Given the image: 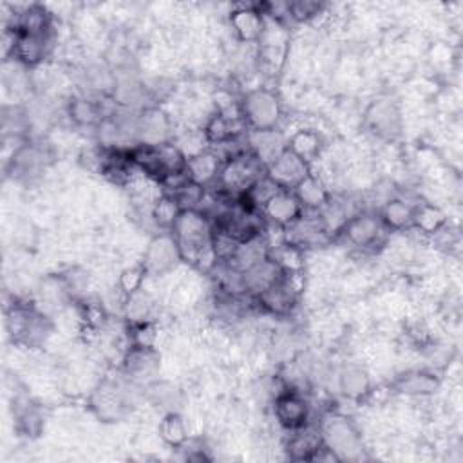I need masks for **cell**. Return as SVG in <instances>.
<instances>
[{
    "instance_id": "4dcf8cb0",
    "label": "cell",
    "mask_w": 463,
    "mask_h": 463,
    "mask_svg": "<svg viewBox=\"0 0 463 463\" xmlns=\"http://www.w3.org/2000/svg\"><path fill=\"white\" fill-rule=\"evenodd\" d=\"M13 420L16 430L24 436H36L43 427L40 407L25 396H16L13 400Z\"/></svg>"
},
{
    "instance_id": "7a4b0ae2",
    "label": "cell",
    "mask_w": 463,
    "mask_h": 463,
    "mask_svg": "<svg viewBox=\"0 0 463 463\" xmlns=\"http://www.w3.org/2000/svg\"><path fill=\"white\" fill-rule=\"evenodd\" d=\"M264 174H266V166L262 165V161L250 148H246L228 157L226 161H222L221 172L210 188H213L212 192L226 199H239Z\"/></svg>"
},
{
    "instance_id": "7c38bea8",
    "label": "cell",
    "mask_w": 463,
    "mask_h": 463,
    "mask_svg": "<svg viewBox=\"0 0 463 463\" xmlns=\"http://www.w3.org/2000/svg\"><path fill=\"white\" fill-rule=\"evenodd\" d=\"M51 31H38V33L11 31L9 49H11L13 60L18 65L25 67V69L40 65L47 58V54L51 51V45H52L51 43L52 42V33Z\"/></svg>"
},
{
    "instance_id": "5bb4252c",
    "label": "cell",
    "mask_w": 463,
    "mask_h": 463,
    "mask_svg": "<svg viewBox=\"0 0 463 463\" xmlns=\"http://www.w3.org/2000/svg\"><path fill=\"white\" fill-rule=\"evenodd\" d=\"M367 130L385 141H392L402 134V114L394 101L382 98L373 101L364 114Z\"/></svg>"
},
{
    "instance_id": "8992f818",
    "label": "cell",
    "mask_w": 463,
    "mask_h": 463,
    "mask_svg": "<svg viewBox=\"0 0 463 463\" xmlns=\"http://www.w3.org/2000/svg\"><path fill=\"white\" fill-rule=\"evenodd\" d=\"M237 105L248 130L253 132L275 130L282 119L280 98L268 87H255L246 90Z\"/></svg>"
},
{
    "instance_id": "484cf974",
    "label": "cell",
    "mask_w": 463,
    "mask_h": 463,
    "mask_svg": "<svg viewBox=\"0 0 463 463\" xmlns=\"http://www.w3.org/2000/svg\"><path fill=\"white\" fill-rule=\"evenodd\" d=\"M268 257H269V242L264 239V233H262L250 241L239 242L237 248L233 250V253L224 260V264H228L232 269L242 273Z\"/></svg>"
},
{
    "instance_id": "52a82bcc",
    "label": "cell",
    "mask_w": 463,
    "mask_h": 463,
    "mask_svg": "<svg viewBox=\"0 0 463 463\" xmlns=\"http://www.w3.org/2000/svg\"><path fill=\"white\" fill-rule=\"evenodd\" d=\"M389 233L391 232L382 222L378 212L358 210L345 221L336 237L344 239L345 244L351 246L353 250L373 253L387 242Z\"/></svg>"
},
{
    "instance_id": "4316f807",
    "label": "cell",
    "mask_w": 463,
    "mask_h": 463,
    "mask_svg": "<svg viewBox=\"0 0 463 463\" xmlns=\"http://www.w3.org/2000/svg\"><path fill=\"white\" fill-rule=\"evenodd\" d=\"M67 114L71 118V121H74L78 127L98 128V125L112 112L105 110L101 99L89 98V96H76L69 101Z\"/></svg>"
},
{
    "instance_id": "1f68e13d",
    "label": "cell",
    "mask_w": 463,
    "mask_h": 463,
    "mask_svg": "<svg viewBox=\"0 0 463 463\" xmlns=\"http://www.w3.org/2000/svg\"><path fill=\"white\" fill-rule=\"evenodd\" d=\"M322 146H324L322 136L315 128H297L286 139V148H289L293 154H297L307 165H311L315 159H318Z\"/></svg>"
},
{
    "instance_id": "7402d4cb",
    "label": "cell",
    "mask_w": 463,
    "mask_h": 463,
    "mask_svg": "<svg viewBox=\"0 0 463 463\" xmlns=\"http://www.w3.org/2000/svg\"><path fill=\"white\" fill-rule=\"evenodd\" d=\"M284 271L277 266V262L273 259H264L259 264L251 266L250 269L241 273L242 279V288L246 297L253 298L259 293L266 291L269 286H273L275 282H279L282 279Z\"/></svg>"
},
{
    "instance_id": "d590c367",
    "label": "cell",
    "mask_w": 463,
    "mask_h": 463,
    "mask_svg": "<svg viewBox=\"0 0 463 463\" xmlns=\"http://www.w3.org/2000/svg\"><path fill=\"white\" fill-rule=\"evenodd\" d=\"M269 259H273L284 273L304 271V250L286 241H282L277 246L269 244Z\"/></svg>"
},
{
    "instance_id": "9c48e42d",
    "label": "cell",
    "mask_w": 463,
    "mask_h": 463,
    "mask_svg": "<svg viewBox=\"0 0 463 463\" xmlns=\"http://www.w3.org/2000/svg\"><path fill=\"white\" fill-rule=\"evenodd\" d=\"M206 141L210 146H221L233 141L242 139L248 134V127L239 112V105L235 107H221L217 109L203 127Z\"/></svg>"
},
{
    "instance_id": "603a6c76",
    "label": "cell",
    "mask_w": 463,
    "mask_h": 463,
    "mask_svg": "<svg viewBox=\"0 0 463 463\" xmlns=\"http://www.w3.org/2000/svg\"><path fill=\"white\" fill-rule=\"evenodd\" d=\"M222 166V159L213 148H206L186 159V175L190 181L197 183L203 188H210Z\"/></svg>"
},
{
    "instance_id": "d4e9b609",
    "label": "cell",
    "mask_w": 463,
    "mask_h": 463,
    "mask_svg": "<svg viewBox=\"0 0 463 463\" xmlns=\"http://www.w3.org/2000/svg\"><path fill=\"white\" fill-rule=\"evenodd\" d=\"M392 387L405 396H430L439 387V378L432 369H411L396 376Z\"/></svg>"
},
{
    "instance_id": "ab89813d",
    "label": "cell",
    "mask_w": 463,
    "mask_h": 463,
    "mask_svg": "<svg viewBox=\"0 0 463 463\" xmlns=\"http://www.w3.org/2000/svg\"><path fill=\"white\" fill-rule=\"evenodd\" d=\"M324 7L326 5L322 2H313V0L288 2V20H291L295 24L311 22V20L318 18V14H322Z\"/></svg>"
},
{
    "instance_id": "44dd1931",
    "label": "cell",
    "mask_w": 463,
    "mask_h": 463,
    "mask_svg": "<svg viewBox=\"0 0 463 463\" xmlns=\"http://www.w3.org/2000/svg\"><path fill=\"white\" fill-rule=\"evenodd\" d=\"M123 374L134 382H145V378L154 376L159 369V353L156 347L128 345L121 358Z\"/></svg>"
},
{
    "instance_id": "d6986e66",
    "label": "cell",
    "mask_w": 463,
    "mask_h": 463,
    "mask_svg": "<svg viewBox=\"0 0 463 463\" xmlns=\"http://www.w3.org/2000/svg\"><path fill=\"white\" fill-rule=\"evenodd\" d=\"M289 436L286 439V454L289 459L295 461H315L318 452L324 449V441H322V434L318 425L313 423H306L298 429L288 430Z\"/></svg>"
},
{
    "instance_id": "4fadbf2b",
    "label": "cell",
    "mask_w": 463,
    "mask_h": 463,
    "mask_svg": "<svg viewBox=\"0 0 463 463\" xmlns=\"http://www.w3.org/2000/svg\"><path fill=\"white\" fill-rule=\"evenodd\" d=\"M47 163V154L40 143L25 139L20 146H16L7 159L5 174L18 183H31L36 179Z\"/></svg>"
},
{
    "instance_id": "3957f363",
    "label": "cell",
    "mask_w": 463,
    "mask_h": 463,
    "mask_svg": "<svg viewBox=\"0 0 463 463\" xmlns=\"http://www.w3.org/2000/svg\"><path fill=\"white\" fill-rule=\"evenodd\" d=\"M136 383L128 376L101 380L89 396V409L101 421H119L136 405Z\"/></svg>"
},
{
    "instance_id": "8fae6325",
    "label": "cell",
    "mask_w": 463,
    "mask_h": 463,
    "mask_svg": "<svg viewBox=\"0 0 463 463\" xmlns=\"http://www.w3.org/2000/svg\"><path fill=\"white\" fill-rule=\"evenodd\" d=\"M273 414L282 429L293 430L309 421L311 405L302 389L284 385L273 398Z\"/></svg>"
},
{
    "instance_id": "d6a6232c",
    "label": "cell",
    "mask_w": 463,
    "mask_h": 463,
    "mask_svg": "<svg viewBox=\"0 0 463 463\" xmlns=\"http://www.w3.org/2000/svg\"><path fill=\"white\" fill-rule=\"evenodd\" d=\"M447 215L430 203H416L412 213V228L427 237H434L441 228H445Z\"/></svg>"
},
{
    "instance_id": "836d02e7",
    "label": "cell",
    "mask_w": 463,
    "mask_h": 463,
    "mask_svg": "<svg viewBox=\"0 0 463 463\" xmlns=\"http://www.w3.org/2000/svg\"><path fill=\"white\" fill-rule=\"evenodd\" d=\"M145 394L148 398V402L161 409L163 412H172V411H179L181 405V391L165 380H154L146 385Z\"/></svg>"
},
{
    "instance_id": "2e32d148",
    "label": "cell",
    "mask_w": 463,
    "mask_h": 463,
    "mask_svg": "<svg viewBox=\"0 0 463 463\" xmlns=\"http://www.w3.org/2000/svg\"><path fill=\"white\" fill-rule=\"evenodd\" d=\"M137 145H165L174 141L170 118L157 107H146L136 114Z\"/></svg>"
},
{
    "instance_id": "f1b7e54d",
    "label": "cell",
    "mask_w": 463,
    "mask_h": 463,
    "mask_svg": "<svg viewBox=\"0 0 463 463\" xmlns=\"http://www.w3.org/2000/svg\"><path fill=\"white\" fill-rule=\"evenodd\" d=\"M246 141H248V148L262 161L264 166H268L286 148V139L277 128L259 130V132L248 130Z\"/></svg>"
},
{
    "instance_id": "74e56055",
    "label": "cell",
    "mask_w": 463,
    "mask_h": 463,
    "mask_svg": "<svg viewBox=\"0 0 463 463\" xmlns=\"http://www.w3.org/2000/svg\"><path fill=\"white\" fill-rule=\"evenodd\" d=\"M183 210L179 208V204L166 194H161L156 203L152 204V222L156 228H159V232H170L172 226L175 224L179 213Z\"/></svg>"
},
{
    "instance_id": "e575fe53",
    "label": "cell",
    "mask_w": 463,
    "mask_h": 463,
    "mask_svg": "<svg viewBox=\"0 0 463 463\" xmlns=\"http://www.w3.org/2000/svg\"><path fill=\"white\" fill-rule=\"evenodd\" d=\"M159 438L172 449H183L188 441V429L184 418L179 414V411L165 412L159 425H157Z\"/></svg>"
},
{
    "instance_id": "e0dca14e",
    "label": "cell",
    "mask_w": 463,
    "mask_h": 463,
    "mask_svg": "<svg viewBox=\"0 0 463 463\" xmlns=\"http://www.w3.org/2000/svg\"><path fill=\"white\" fill-rule=\"evenodd\" d=\"M309 172V165L289 148H284L266 166V175L282 190H293Z\"/></svg>"
},
{
    "instance_id": "ac0fdd59",
    "label": "cell",
    "mask_w": 463,
    "mask_h": 463,
    "mask_svg": "<svg viewBox=\"0 0 463 463\" xmlns=\"http://www.w3.org/2000/svg\"><path fill=\"white\" fill-rule=\"evenodd\" d=\"M228 22L235 38L241 43H259L266 29V18L257 4L237 5L235 9H232Z\"/></svg>"
},
{
    "instance_id": "cb8c5ba5",
    "label": "cell",
    "mask_w": 463,
    "mask_h": 463,
    "mask_svg": "<svg viewBox=\"0 0 463 463\" xmlns=\"http://www.w3.org/2000/svg\"><path fill=\"white\" fill-rule=\"evenodd\" d=\"M336 387L340 394L353 402H360L371 394V378L358 364H345L336 373Z\"/></svg>"
},
{
    "instance_id": "5b68a950",
    "label": "cell",
    "mask_w": 463,
    "mask_h": 463,
    "mask_svg": "<svg viewBox=\"0 0 463 463\" xmlns=\"http://www.w3.org/2000/svg\"><path fill=\"white\" fill-rule=\"evenodd\" d=\"M324 447L338 461H358L364 458V445L358 429L340 412H327L318 423Z\"/></svg>"
},
{
    "instance_id": "ba28073f",
    "label": "cell",
    "mask_w": 463,
    "mask_h": 463,
    "mask_svg": "<svg viewBox=\"0 0 463 463\" xmlns=\"http://www.w3.org/2000/svg\"><path fill=\"white\" fill-rule=\"evenodd\" d=\"M304 288V275L298 273H284L279 282L269 286L266 291L259 293L251 300L257 304V307L271 317H289L293 309L298 304L300 291Z\"/></svg>"
},
{
    "instance_id": "6da1fadb",
    "label": "cell",
    "mask_w": 463,
    "mask_h": 463,
    "mask_svg": "<svg viewBox=\"0 0 463 463\" xmlns=\"http://www.w3.org/2000/svg\"><path fill=\"white\" fill-rule=\"evenodd\" d=\"M183 262L199 269H212L217 262L213 251V224L201 210H183L170 230Z\"/></svg>"
},
{
    "instance_id": "83f0119b",
    "label": "cell",
    "mask_w": 463,
    "mask_h": 463,
    "mask_svg": "<svg viewBox=\"0 0 463 463\" xmlns=\"http://www.w3.org/2000/svg\"><path fill=\"white\" fill-rule=\"evenodd\" d=\"M293 194L304 212H320L331 199V194L326 188L324 181L311 172L293 188Z\"/></svg>"
},
{
    "instance_id": "ffe728a7",
    "label": "cell",
    "mask_w": 463,
    "mask_h": 463,
    "mask_svg": "<svg viewBox=\"0 0 463 463\" xmlns=\"http://www.w3.org/2000/svg\"><path fill=\"white\" fill-rule=\"evenodd\" d=\"M302 206L298 199L295 197L293 190H279L271 199L262 206L260 213L266 222H271L273 226L284 230L289 224H293L302 215Z\"/></svg>"
},
{
    "instance_id": "277c9868",
    "label": "cell",
    "mask_w": 463,
    "mask_h": 463,
    "mask_svg": "<svg viewBox=\"0 0 463 463\" xmlns=\"http://www.w3.org/2000/svg\"><path fill=\"white\" fill-rule=\"evenodd\" d=\"M5 326L13 342L24 347H38L51 333L49 320L36 304L22 300L5 307Z\"/></svg>"
},
{
    "instance_id": "f546056e",
    "label": "cell",
    "mask_w": 463,
    "mask_h": 463,
    "mask_svg": "<svg viewBox=\"0 0 463 463\" xmlns=\"http://www.w3.org/2000/svg\"><path fill=\"white\" fill-rule=\"evenodd\" d=\"M414 206L416 204L402 197H391L385 203H382L380 210L376 212L389 232H403V230H412Z\"/></svg>"
},
{
    "instance_id": "f35d334b",
    "label": "cell",
    "mask_w": 463,
    "mask_h": 463,
    "mask_svg": "<svg viewBox=\"0 0 463 463\" xmlns=\"http://www.w3.org/2000/svg\"><path fill=\"white\" fill-rule=\"evenodd\" d=\"M145 279H146V271H145L141 262L134 264V266H128L118 277V291L123 295V298L130 297L136 291L143 289Z\"/></svg>"
},
{
    "instance_id": "60d3db41",
    "label": "cell",
    "mask_w": 463,
    "mask_h": 463,
    "mask_svg": "<svg viewBox=\"0 0 463 463\" xmlns=\"http://www.w3.org/2000/svg\"><path fill=\"white\" fill-rule=\"evenodd\" d=\"M156 344H157V327L154 320L128 324V345L156 347Z\"/></svg>"
},
{
    "instance_id": "9a60e30c",
    "label": "cell",
    "mask_w": 463,
    "mask_h": 463,
    "mask_svg": "<svg viewBox=\"0 0 463 463\" xmlns=\"http://www.w3.org/2000/svg\"><path fill=\"white\" fill-rule=\"evenodd\" d=\"M331 239L333 237L326 230L318 212H302V215L293 224H289L288 228L282 230V241H286L304 251L307 248L322 246Z\"/></svg>"
},
{
    "instance_id": "8d00e7d4",
    "label": "cell",
    "mask_w": 463,
    "mask_h": 463,
    "mask_svg": "<svg viewBox=\"0 0 463 463\" xmlns=\"http://www.w3.org/2000/svg\"><path fill=\"white\" fill-rule=\"evenodd\" d=\"M152 313H154V300L148 293H145V289H139L134 295L123 298V315L128 324L154 320Z\"/></svg>"
},
{
    "instance_id": "30bf717a",
    "label": "cell",
    "mask_w": 463,
    "mask_h": 463,
    "mask_svg": "<svg viewBox=\"0 0 463 463\" xmlns=\"http://www.w3.org/2000/svg\"><path fill=\"white\" fill-rule=\"evenodd\" d=\"M179 262H183V259L170 232L156 233L148 241L143 253V260H141L146 275L150 277L166 275L172 269H175Z\"/></svg>"
}]
</instances>
